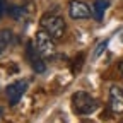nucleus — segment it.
Masks as SVG:
<instances>
[{"instance_id": "obj_1", "label": "nucleus", "mask_w": 123, "mask_h": 123, "mask_svg": "<svg viewBox=\"0 0 123 123\" xmlns=\"http://www.w3.org/2000/svg\"><path fill=\"white\" fill-rule=\"evenodd\" d=\"M39 26L53 39H60L62 36L65 34V21L62 19L58 14H53V12L44 14L41 17V21H39Z\"/></svg>"}, {"instance_id": "obj_2", "label": "nucleus", "mask_w": 123, "mask_h": 123, "mask_svg": "<svg viewBox=\"0 0 123 123\" xmlns=\"http://www.w3.org/2000/svg\"><path fill=\"white\" fill-rule=\"evenodd\" d=\"M72 108L77 115H91L98 110V101L89 92L79 91L72 96Z\"/></svg>"}, {"instance_id": "obj_3", "label": "nucleus", "mask_w": 123, "mask_h": 123, "mask_svg": "<svg viewBox=\"0 0 123 123\" xmlns=\"http://www.w3.org/2000/svg\"><path fill=\"white\" fill-rule=\"evenodd\" d=\"M34 44H36V48L38 51L43 55V56H53L55 51H56V46H55V39L46 33V31L39 29L38 33H36V38H34Z\"/></svg>"}, {"instance_id": "obj_4", "label": "nucleus", "mask_w": 123, "mask_h": 123, "mask_svg": "<svg viewBox=\"0 0 123 123\" xmlns=\"http://www.w3.org/2000/svg\"><path fill=\"white\" fill-rule=\"evenodd\" d=\"M68 15L72 19H89L91 17V9L84 0H70Z\"/></svg>"}, {"instance_id": "obj_5", "label": "nucleus", "mask_w": 123, "mask_h": 123, "mask_svg": "<svg viewBox=\"0 0 123 123\" xmlns=\"http://www.w3.org/2000/svg\"><path fill=\"white\" fill-rule=\"evenodd\" d=\"M27 89V82L26 80H15L7 87V98H9V104L15 106L19 103V99L24 96V92Z\"/></svg>"}, {"instance_id": "obj_6", "label": "nucleus", "mask_w": 123, "mask_h": 123, "mask_svg": "<svg viewBox=\"0 0 123 123\" xmlns=\"http://www.w3.org/2000/svg\"><path fill=\"white\" fill-rule=\"evenodd\" d=\"M43 55L38 51V48H34L33 43H27V58L31 62V67H33V70H36L38 74H43L46 70V63L43 62L41 58Z\"/></svg>"}, {"instance_id": "obj_7", "label": "nucleus", "mask_w": 123, "mask_h": 123, "mask_svg": "<svg viewBox=\"0 0 123 123\" xmlns=\"http://www.w3.org/2000/svg\"><path fill=\"white\" fill-rule=\"evenodd\" d=\"M110 108L116 115L123 113V91L116 86H113L110 89Z\"/></svg>"}, {"instance_id": "obj_8", "label": "nucleus", "mask_w": 123, "mask_h": 123, "mask_svg": "<svg viewBox=\"0 0 123 123\" xmlns=\"http://www.w3.org/2000/svg\"><path fill=\"white\" fill-rule=\"evenodd\" d=\"M12 39H14L12 31H9V29H2V31H0V56L10 48Z\"/></svg>"}, {"instance_id": "obj_9", "label": "nucleus", "mask_w": 123, "mask_h": 123, "mask_svg": "<svg viewBox=\"0 0 123 123\" xmlns=\"http://www.w3.org/2000/svg\"><path fill=\"white\" fill-rule=\"evenodd\" d=\"M110 5V0H94V4H92V14H94L96 21H101L104 17V12Z\"/></svg>"}, {"instance_id": "obj_10", "label": "nucleus", "mask_w": 123, "mask_h": 123, "mask_svg": "<svg viewBox=\"0 0 123 123\" xmlns=\"http://www.w3.org/2000/svg\"><path fill=\"white\" fill-rule=\"evenodd\" d=\"M7 10H9V15H10L12 19H15V21H22L26 17V14H27L26 9L21 7V5H10Z\"/></svg>"}, {"instance_id": "obj_11", "label": "nucleus", "mask_w": 123, "mask_h": 123, "mask_svg": "<svg viewBox=\"0 0 123 123\" xmlns=\"http://www.w3.org/2000/svg\"><path fill=\"white\" fill-rule=\"evenodd\" d=\"M106 46H108V39H104V41H101V43L98 44V48L94 50V58H98V56L106 50Z\"/></svg>"}, {"instance_id": "obj_12", "label": "nucleus", "mask_w": 123, "mask_h": 123, "mask_svg": "<svg viewBox=\"0 0 123 123\" xmlns=\"http://www.w3.org/2000/svg\"><path fill=\"white\" fill-rule=\"evenodd\" d=\"M5 10H7V0H0V17L5 14Z\"/></svg>"}, {"instance_id": "obj_13", "label": "nucleus", "mask_w": 123, "mask_h": 123, "mask_svg": "<svg viewBox=\"0 0 123 123\" xmlns=\"http://www.w3.org/2000/svg\"><path fill=\"white\" fill-rule=\"evenodd\" d=\"M118 70H120V74H121V77H123V60L120 62V65H118Z\"/></svg>"}, {"instance_id": "obj_14", "label": "nucleus", "mask_w": 123, "mask_h": 123, "mask_svg": "<svg viewBox=\"0 0 123 123\" xmlns=\"http://www.w3.org/2000/svg\"><path fill=\"white\" fill-rule=\"evenodd\" d=\"M24 2H33V0H24Z\"/></svg>"}, {"instance_id": "obj_15", "label": "nucleus", "mask_w": 123, "mask_h": 123, "mask_svg": "<svg viewBox=\"0 0 123 123\" xmlns=\"http://www.w3.org/2000/svg\"><path fill=\"white\" fill-rule=\"evenodd\" d=\"M2 111H4V110H2V108H0V115H2Z\"/></svg>"}]
</instances>
